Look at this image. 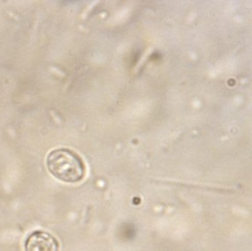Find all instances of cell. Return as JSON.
Returning a JSON list of instances; mask_svg holds the SVG:
<instances>
[{"label":"cell","instance_id":"7a4b0ae2","mask_svg":"<svg viewBox=\"0 0 252 251\" xmlns=\"http://www.w3.org/2000/svg\"><path fill=\"white\" fill-rule=\"evenodd\" d=\"M26 251H60V244L51 233L36 230L29 235L25 243Z\"/></svg>","mask_w":252,"mask_h":251},{"label":"cell","instance_id":"6da1fadb","mask_svg":"<svg viewBox=\"0 0 252 251\" xmlns=\"http://www.w3.org/2000/svg\"><path fill=\"white\" fill-rule=\"evenodd\" d=\"M47 167L54 177L67 183L82 181L86 173L82 158L68 149L52 151L47 157Z\"/></svg>","mask_w":252,"mask_h":251}]
</instances>
